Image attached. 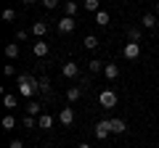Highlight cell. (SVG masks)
Masks as SVG:
<instances>
[{
  "label": "cell",
  "mask_w": 159,
  "mask_h": 148,
  "mask_svg": "<svg viewBox=\"0 0 159 148\" xmlns=\"http://www.w3.org/2000/svg\"><path fill=\"white\" fill-rule=\"evenodd\" d=\"M0 124H3V130H13V127H16V119H13V116L11 114H8V116H3V122H0Z\"/></svg>",
  "instance_id": "21"
},
{
  "label": "cell",
  "mask_w": 159,
  "mask_h": 148,
  "mask_svg": "<svg viewBox=\"0 0 159 148\" xmlns=\"http://www.w3.org/2000/svg\"><path fill=\"white\" fill-rule=\"evenodd\" d=\"M109 21H111V16H109V11H103V8H101V11L96 13V24H98V27H106Z\"/></svg>",
  "instance_id": "15"
},
{
  "label": "cell",
  "mask_w": 159,
  "mask_h": 148,
  "mask_svg": "<svg viewBox=\"0 0 159 148\" xmlns=\"http://www.w3.org/2000/svg\"><path fill=\"white\" fill-rule=\"evenodd\" d=\"M21 3L24 6H34V0H21Z\"/></svg>",
  "instance_id": "32"
},
{
  "label": "cell",
  "mask_w": 159,
  "mask_h": 148,
  "mask_svg": "<svg viewBox=\"0 0 159 148\" xmlns=\"http://www.w3.org/2000/svg\"><path fill=\"white\" fill-rule=\"evenodd\" d=\"M58 122H61L64 127H69V124L74 122V108H72V106H64L61 111H58Z\"/></svg>",
  "instance_id": "5"
},
{
  "label": "cell",
  "mask_w": 159,
  "mask_h": 148,
  "mask_svg": "<svg viewBox=\"0 0 159 148\" xmlns=\"http://www.w3.org/2000/svg\"><path fill=\"white\" fill-rule=\"evenodd\" d=\"M58 32H61V34L74 32V19H72V16H64V19H58Z\"/></svg>",
  "instance_id": "7"
},
{
  "label": "cell",
  "mask_w": 159,
  "mask_h": 148,
  "mask_svg": "<svg viewBox=\"0 0 159 148\" xmlns=\"http://www.w3.org/2000/svg\"><path fill=\"white\" fill-rule=\"evenodd\" d=\"M3 72H6V77H13V74H16V66H13V63H6Z\"/></svg>",
  "instance_id": "28"
},
{
  "label": "cell",
  "mask_w": 159,
  "mask_h": 148,
  "mask_svg": "<svg viewBox=\"0 0 159 148\" xmlns=\"http://www.w3.org/2000/svg\"><path fill=\"white\" fill-rule=\"evenodd\" d=\"M32 34L37 37V40H40V37H45V34H48V24L45 21H34L32 24Z\"/></svg>",
  "instance_id": "11"
},
{
  "label": "cell",
  "mask_w": 159,
  "mask_h": 148,
  "mask_svg": "<svg viewBox=\"0 0 159 148\" xmlns=\"http://www.w3.org/2000/svg\"><path fill=\"white\" fill-rule=\"evenodd\" d=\"M127 40H130V42H138V40H141V29H138V27H130V29H127Z\"/></svg>",
  "instance_id": "20"
},
{
  "label": "cell",
  "mask_w": 159,
  "mask_h": 148,
  "mask_svg": "<svg viewBox=\"0 0 159 148\" xmlns=\"http://www.w3.org/2000/svg\"><path fill=\"white\" fill-rule=\"evenodd\" d=\"M8 148H24V143L21 140H11V143H8Z\"/></svg>",
  "instance_id": "31"
},
{
  "label": "cell",
  "mask_w": 159,
  "mask_h": 148,
  "mask_svg": "<svg viewBox=\"0 0 159 148\" xmlns=\"http://www.w3.org/2000/svg\"><path fill=\"white\" fill-rule=\"evenodd\" d=\"M82 6H85V11H90V13H98V11H101L98 0H82Z\"/></svg>",
  "instance_id": "19"
},
{
  "label": "cell",
  "mask_w": 159,
  "mask_h": 148,
  "mask_svg": "<svg viewBox=\"0 0 159 148\" xmlns=\"http://www.w3.org/2000/svg\"><path fill=\"white\" fill-rule=\"evenodd\" d=\"M109 130H111L114 135H122V132L127 130V124H125V119H109Z\"/></svg>",
  "instance_id": "10"
},
{
  "label": "cell",
  "mask_w": 159,
  "mask_h": 148,
  "mask_svg": "<svg viewBox=\"0 0 159 148\" xmlns=\"http://www.w3.org/2000/svg\"><path fill=\"white\" fill-rule=\"evenodd\" d=\"M40 111H43L40 101H29V103H27V114H29V116H40Z\"/></svg>",
  "instance_id": "14"
},
{
  "label": "cell",
  "mask_w": 159,
  "mask_h": 148,
  "mask_svg": "<svg viewBox=\"0 0 159 148\" xmlns=\"http://www.w3.org/2000/svg\"><path fill=\"white\" fill-rule=\"evenodd\" d=\"M53 124H56V119H53L51 114H40L37 116V127H40V130H51Z\"/></svg>",
  "instance_id": "9"
},
{
  "label": "cell",
  "mask_w": 159,
  "mask_h": 148,
  "mask_svg": "<svg viewBox=\"0 0 159 148\" xmlns=\"http://www.w3.org/2000/svg\"><path fill=\"white\" fill-rule=\"evenodd\" d=\"M141 21H143V27H146V29H154V27H157V13H143Z\"/></svg>",
  "instance_id": "16"
},
{
  "label": "cell",
  "mask_w": 159,
  "mask_h": 148,
  "mask_svg": "<svg viewBox=\"0 0 159 148\" xmlns=\"http://www.w3.org/2000/svg\"><path fill=\"white\" fill-rule=\"evenodd\" d=\"M16 82H19V93H21V95H27V98H32L34 93L40 90V80H32L29 74H19Z\"/></svg>",
  "instance_id": "1"
},
{
  "label": "cell",
  "mask_w": 159,
  "mask_h": 148,
  "mask_svg": "<svg viewBox=\"0 0 159 148\" xmlns=\"http://www.w3.org/2000/svg\"><path fill=\"white\" fill-rule=\"evenodd\" d=\"M43 6H45V8H48V11H53V8H56V6H58V0H43Z\"/></svg>",
  "instance_id": "29"
},
{
  "label": "cell",
  "mask_w": 159,
  "mask_h": 148,
  "mask_svg": "<svg viewBox=\"0 0 159 148\" xmlns=\"http://www.w3.org/2000/svg\"><path fill=\"white\" fill-rule=\"evenodd\" d=\"M13 19H16V11L13 8H6L3 11V21H13Z\"/></svg>",
  "instance_id": "27"
},
{
  "label": "cell",
  "mask_w": 159,
  "mask_h": 148,
  "mask_svg": "<svg viewBox=\"0 0 159 148\" xmlns=\"http://www.w3.org/2000/svg\"><path fill=\"white\" fill-rule=\"evenodd\" d=\"M117 93L114 90H101V95H98V103H101V108H114L117 106Z\"/></svg>",
  "instance_id": "2"
},
{
  "label": "cell",
  "mask_w": 159,
  "mask_h": 148,
  "mask_svg": "<svg viewBox=\"0 0 159 148\" xmlns=\"http://www.w3.org/2000/svg\"><path fill=\"white\" fill-rule=\"evenodd\" d=\"M103 66H106V63H101V61H98V58H93V61H90V63H88V69H90V72H93V74H98V72H101V69H103Z\"/></svg>",
  "instance_id": "25"
},
{
  "label": "cell",
  "mask_w": 159,
  "mask_h": 148,
  "mask_svg": "<svg viewBox=\"0 0 159 148\" xmlns=\"http://www.w3.org/2000/svg\"><path fill=\"white\" fill-rule=\"evenodd\" d=\"M157 13H159V0H157Z\"/></svg>",
  "instance_id": "34"
},
{
  "label": "cell",
  "mask_w": 159,
  "mask_h": 148,
  "mask_svg": "<svg viewBox=\"0 0 159 148\" xmlns=\"http://www.w3.org/2000/svg\"><path fill=\"white\" fill-rule=\"evenodd\" d=\"M64 11H66V16H74V13L80 11V6H77V0H66V3H64Z\"/></svg>",
  "instance_id": "18"
},
{
  "label": "cell",
  "mask_w": 159,
  "mask_h": 148,
  "mask_svg": "<svg viewBox=\"0 0 159 148\" xmlns=\"http://www.w3.org/2000/svg\"><path fill=\"white\" fill-rule=\"evenodd\" d=\"M103 74H106V80H117V77H119V66H117V63H106V66H103Z\"/></svg>",
  "instance_id": "12"
},
{
  "label": "cell",
  "mask_w": 159,
  "mask_h": 148,
  "mask_svg": "<svg viewBox=\"0 0 159 148\" xmlns=\"http://www.w3.org/2000/svg\"><path fill=\"white\" fill-rule=\"evenodd\" d=\"M122 56H125L127 61H135V58L141 56V45H138V42H127V45L122 48Z\"/></svg>",
  "instance_id": "3"
},
{
  "label": "cell",
  "mask_w": 159,
  "mask_h": 148,
  "mask_svg": "<svg viewBox=\"0 0 159 148\" xmlns=\"http://www.w3.org/2000/svg\"><path fill=\"white\" fill-rule=\"evenodd\" d=\"M85 48H88V50H96V48H98V37H96V34H88V37H85Z\"/></svg>",
  "instance_id": "22"
},
{
  "label": "cell",
  "mask_w": 159,
  "mask_h": 148,
  "mask_svg": "<svg viewBox=\"0 0 159 148\" xmlns=\"http://www.w3.org/2000/svg\"><path fill=\"white\" fill-rule=\"evenodd\" d=\"M19 50H21L19 42H8V45H6V56L8 58H19Z\"/></svg>",
  "instance_id": "17"
},
{
  "label": "cell",
  "mask_w": 159,
  "mask_h": 148,
  "mask_svg": "<svg viewBox=\"0 0 159 148\" xmlns=\"http://www.w3.org/2000/svg\"><path fill=\"white\" fill-rule=\"evenodd\" d=\"M61 74L66 77V80H74V77L80 74V63H74V61H66V63L61 66Z\"/></svg>",
  "instance_id": "6"
},
{
  "label": "cell",
  "mask_w": 159,
  "mask_h": 148,
  "mask_svg": "<svg viewBox=\"0 0 159 148\" xmlns=\"http://www.w3.org/2000/svg\"><path fill=\"white\" fill-rule=\"evenodd\" d=\"M80 98H82V87H69L66 90V101L69 103H77Z\"/></svg>",
  "instance_id": "13"
},
{
  "label": "cell",
  "mask_w": 159,
  "mask_h": 148,
  "mask_svg": "<svg viewBox=\"0 0 159 148\" xmlns=\"http://www.w3.org/2000/svg\"><path fill=\"white\" fill-rule=\"evenodd\" d=\"M93 135L98 137V140H106L109 135H111V130H109V119H101L96 124V130H93Z\"/></svg>",
  "instance_id": "4"
},
{
  "label": "cell",
  "mask_w": 159,
  "mask_h": 148,
  "mask_svg": "<svg viewBox=\"0 0 159 148\" xmlns=\"http://www.w3.org/2000/svg\"><path fill=\"white\" fill-rule=\"evenodd\" d=\"M40 90L51 98V80H48V77H40Z\"/></svg>",
  "instance_id": "24"
},
{
  "label": "cell",
  "mask_w": 159,
  "mask_h": 148,
  "mask_svg": "<svg viewBox=\"0 0 159 148\" xmlns=\"http://www.w3.org/2000/svg\"><path fill=\"white\" fill-rule=\"evenodd\" d=\"M48 50H51V45L48 42H43V40H37V42H32V53L37 58H43V56H48Z\"/></svg>",
  "instance_id": "8"
},
{
  "label": "cell",
  "mask_w": 159,
  "mask_h": 148,
  "mask_svg": "<svg viewBox=\"0 0 159 148\" xmlns=\"http://www.w3.org/2000/svg\"><path fill=\"white\" fill-rule=\"evenodd\" d=\"M16 40H19V42L27 40V32H24V29H19V32H16Z\"/></svg>",
  "instance_id": "30"
},
{
  "label": "cell",
  "mask_w": 159,
  "mask_h": 148,
  "mask_svg": "<svg viewBox=\"0 0 159 148\" xmlns=\"http://www.w3.org/2000/svg\"><path fill=\"white\" fill-rule=\"evenodd\" d=\"M21 124L27 127V130H32V127H37V119H34V116H29V114H24V119H21Z\"/></svg>",
  "instance_id": "26"
},
{
  "label": "cell",
  "mask_w": 159,
  "mask_h": 148,
  "mask_svg": "<svg viewBox=\"0 0 159 148\" xmlns=\"http://www.w3.org/2000/svg\"><path fill=\"white\" fill-rule=\"evenodd\" d=\"M77 148H90V146H88V143H80V146Z\"/></svg>",
  "instance_id": "33"
},
{
  "label": "cell",
  "mask_w": 159,
  "mask_h": 148,
  "mask_svg": "<svg viewBox=\"0 0 159 148\" xmlns=\"http://www.w3.org/2000/svg\"><path fill=\"white\" fill-rule=\"evenodd\" d=\"M3 106H6V108H16V95L6 93V95H3Z\"/></svg>",
  "instance_id": "23"
}]
</instances>
